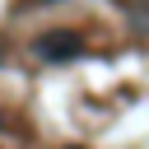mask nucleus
<instances>
[{
  "mask_svg": "<svg viewBox=\"0 0 149 149\" xmlns=\"http://www.w3.org/2000/svg\"><path fill=\"white\" fill-rule=\"evenodd\" d=\"M33 51H37L42 61H74V56H79V37H74L70 28H51V33H42V37L33 42Z\"/></svg>",
  "mask_w": 149,
  "mask_h": 149,
  "instance_id": "obj_1",
  "label": "nucleus"
}]
</instances>
